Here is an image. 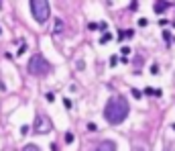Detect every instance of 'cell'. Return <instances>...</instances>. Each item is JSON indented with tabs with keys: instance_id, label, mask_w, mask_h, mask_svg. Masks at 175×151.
Wrapping results in <instances>:
<instances>
[{
	"instance_id": "obj_1",
	"label": "cell",
	"mask_w": 175,
	"mask_h": 151,
	"mask_svg": "<svg viewBox=\"0 0 175 151\" xmlns=\"http://www.w3.org/2000/svg\"><path fill=\"white\" fill-rule=\"evenodd\" d=\"M128 112H130V106H128L126 98H122V96L110 98L108 104H106V108H104V116L110 125H120L128 116Z\"/></svg>"
},
{
	"instance_id": "obj_2",
	"label": "cell",
	"mask_w": 175,
	"mask_h": 151,
	"mask_svg": "<svg viewBox=\"0 0 175 151\" xmlns=\"http://www.w3.org/2000/svg\"><path fill=\"white\" fill-rule=\"evenodd\" d=\"M27 70H29V74L31 76H37V78H41V76H47L53 68H51V63L43 57L41 53H37V55H33L31 59H29V66H27Z\"/></svg>"
},
{
	"instance_id": "obj_3",
	"label": "cell",
	"mask_w": 175,
	"mask_h": 151,
	"mask_svg": "<svg viewBox=\"0 0 175 151\" xmlns=\"http://www.w3.org/2000/svg\"><path fill=\"white\" fill-rule=\"evenodd\" d=\"M31 12L35 16L37 23H47V18L51 14V6H49V0H31Z\"/></svg>"
},
{
	"instance_id": "obj_4",
	"label": "cell",
	"mask_w": 175,
	"mask_h": 151,
	"mask_svg": "<svg viewBox=\"0 0 175 151\" xmlns=\"http://www.w3.org/2000/svg\"><path fill=\"white\" fill-rule=\"evenodd\" d=\"M33 129H35V133H39V135H45V133H49L51 129H53V125H51V121H49L47 116L39 114V116L35 118V125H33Z\"/></svg>"
},
{
	"instance_id": "obj_5",
	"label": "cell",
	"mask_w": 175,
	"mask_h": 151,
	"mask_svg": "<svg viewBox=\"0 0 175 151\" xmlns=\"http://www.w3.org/2000/svg\"><path fill=\"white\" fill-rule=\"evenodd\" d=\"M92 151H116V145L112 141H100L96 147H92Z\"/></svg>"
},
{
	"instance_id": "obj_6",
	"label": "cell",
	"mask_w": 175,
	"mask_h": 151,
	"mask_svg": "<svg viewBox=\"0 0 175 151\" xmlns=\"http://www.w3.org/2000/svg\"><path fill=\"white\" fill-rule=\"evenodd\" d=\"M153 8H155V12L157 14H163L167 8H169V4L165 2V0H157V2H155V6H153Z\"/></svg>"
},
{
	"instance_id": "obj_7",
	"label": "cell",
	"mask_w": 175,
	"mask_h": 151,
	"mask_svg": "<svg viewBox=\"0 0 175 151\" xmlns=\"http://www.w3.org/2000/svg\"><path fill=\"white\" fill-rule=\"evenodd\" d=\"M63 31V20L61 18H55V27H53V35H59Z\"/></svg>"
},
{
	"instance_id": "obj_8",
	"label": "cell",
	"mask_w": 175,
	"mask_h": 151,
	"mask_svg": "<svg viewBox=\"0 0 175 151\" xmlns=\"http://www.w3.org/2000/svg\"><path fill=\"white\" fill-rule=\"evenodd\" d=\"M112 39H114V37H112L110 33H104V35H102V39H100V43H102V45H106V43H110Z\"/></svg>"
},
{
	"instance_id": "obj_9",
	"label": "cell",
	"mask_w": 175,
	"mask_h": 151,
	"mask_svg": "<svg viewBox=\"0 0 175 151\" xmlns=\"http://www.w3.org/2000/svg\"><path fill=\"white\" fill-rule=\"evenodd\" d=\"M145 94H151V96H161L163 92H161V90H155V88H145Z\"/></svg>"
},
{
	"instance_id": "obj_10",
	"label": "cell",
	"mask_w": 175,
	"mask_h": 151,
	"mask_svg": "<svg viewBox=\"0 0 175 151\" xmlns=\"http://www.w3.org/2000/svg\"><path fill=\"white\" fill-rule=\"evenodd\" d=\"M23 151H41V149H39L37 145H25V147H23Z\"/></svg>"
},
{
	"instance_id": "obj_11",
	"label": "cell",
	"mask_w": 175,
	"mask_h": 151,
	"mask_svg": "<svg viewBox=\"0 0 175 151\" xmlns=\"http://www.w3.org/2000/svg\"><path fill=\"white\" fill-rule=\"evenodd\" d=\"M130 94H133L135 98H141V96H143V92H141V90H137V88H133V90H130Z\"/></svg>"
},
{
	"instance_id": "obj_12",
	"label": "cell",
	"mask_w": 175,
	"mask_h": 151,
	"mask_svg": "<svg viewBox=\"0 0 175 151\" xmlns=\"http://www.w3.org/2000/svg\"><path fill=\"white\" fill-rule=\"evenodd\" d=\"M151 74H153V76L159 74V66H157V63H153V66H151Z\"/></svg>"
},
{
	"instance_id": "obj_13",
	"label": "cell",
	"mask_w": 175,
	"mask_h": 151,
	"mask_svg": "<svg viewBox=\"0 0 175 151\" xmlns=\"http://www.w3.org/2000/svg\"><path fill=\"white\" fill-rule=\"evenodd\" d=\"M63 106H65V108H67V110H69V108H71V106H73V104H71V100H69V98H63Z\"/></svg>"
},
{
	"instance_id": "obj_14",
	"label": "cell",
	"mask_w": 175,
	"mask_h": 151,
	"mask_svg": "<svg viewBox=\"0 0 175 151\" xmlns=\"http://www.w3.org/2000/svg\"><path fill=\"white\" fill-rule=\"evenodd\" d=\"M137 25H139V27H147V25H149V20L143 16V18H139V23H137Z\"/></svg>"
},
{
	"instance_id": "obj_15",
	"label": "cell",
	"mask_w": 175,
	"mask_h": 151,
	"mask_svg": "<svg viewBox=\"0 0 175 151\" xmlns=\"http://www.w3.org/2000/svg\"><path fill=\"white\" fill-rule=\"evenodd\" d=\"M65 143H73V133H65Z\"/></svg>"
},
{
	"instance_id": "obj_16",
	"label": "cell",
	"mask_w": 175,
	"mask_h": 151,
	"mask_svg": "<svg viewBox=\"0 0 175 151\" xmlns=\"http://www.w3.org/2000/svg\"><path fill=\"white\" fill-rule=\"evenodd\" d=\"M122 33H124V39H128V37H133V35H135L133 29H126V31H122Z\"/></svg>"
},
{
	"instance_id": "obj_17",
	"label": "cell",
	"mask_w": 175,
	"mask_h": 151,
	"mask_svg": "<svg viewBox=\"0 0 175 151\" xmlns=\"http://www.w3.org/2000/svg\"><path fill=\"white\" fill-rule=\"evenodd\" d=\"M130 10H133V12L139 10V2H137V0H133V2H130Z\"/></svg>"
},
{
	"instance_id": "obj_18",
	"label": "cell",
	"mask_w": 175,
	"mask_h": 151,
	"mask_svg": "<svg viewBox=\"0 0 175 151\" xmlns=\"http://www.w3.org/2000/svg\"><path fill=\"white\" fill-rule=\"evenodd\" d=\"M45 98H47L49 102H53V100H55V94H53V92H47V94H45Z\"/></svg>"
},
{
	"instance_id": "obj_19",
	"label": "cell",
	"mask_w": 175,
	"mask_h": 151,
	"mask_svg": "<svg viewBox=\"0 0 175 151\" xmlns=\"http://www.w3.org/2000/svg\"><path fill=\"white\" fill-rule=\"evenodd\" d=\"M25 51H27V45H25V43H23V45H20V47H18V53H16V55H23Z\"/></svg>"
},
{
	"instance_id": "obj_20",
	"label": "cell",
	"mask_w": 175,
	"mask_h": 151,
	"mask_svg": "<svg viewBox=\"0 0 175 151\" xmlns=\"http://www.w3.org/2000/svg\"><path fill=\"white\" fill-rule=\"evenodd\" d=\"M88 131H98V127L94 123H88Z\"/></svg>"
},
{
	"instance_id": "obj_21",
	"label": "cell",
	"mask_w": 175,
	"mask_h": 151,
	"mask_svg": "<svg viewBox=\"0 0 175 151\" xmlns=\"http://www.w3.org/2000/svg\"><path fill=\"white\" fill-rule=\"evenodd\" d=\"M20 133L27 135V133H29V125H23V127H20Z\"/></svg>"
},
{
	"instance_id": "obj_22",
	"label": "cell",
	"mask_w": 175,
	"mask_h": 151,
	"mask_svg": "<svg viewBox=\"0 0 175 151\" xmlns=\"http://www.w3.org/2000/svg\"><path fill=\"white\" fill-rule=\"evenodd\" d=\"M116 63H118V57L112 55V57H110V66H116Z\"/></svg>"
},
{
	"instance_id": "obj_23",
	"label": "cell",
	"mask_w": 175,
	"mask_h": 151,
	"mask_svg": "<svg viewBox=\"0 0 175 151\" xmlns=\"http://www.w3.org/2000/svg\"><path fill=\"white\" fill-rule=\"evenodd\" d=\"M98 29H100V31H106V29H108V23H100Z\"/></svg>"
},
{
	"instance_id": "obj_24",
	"label": "cell",
	"mask_w": 175,
	"mask_h": 151,
	"mask_svg": "<svg viewBox=\"0 0 175 151\" xmlns=\"http://www.w3.org/2000/svg\"><path fill=\"white\" fill-rule=\"evenodd\" d=\"M163 39H165V41H167V43H171V35H169V33H167V31H165V33H163Z\"/></svg>"
},
{
	"instance_id": "obj_25",
	"label": "cell",
	"mask_w": 175,
	"mask_h": 151,
	"mask_svg": "<svg viewBox=\"0 0 175 151\" xmlns=\"http://www.w3.org/2000/svg\"><path fill=\"white\" fill-rule=\"evenodd\" d=\"M122 55L128 57V55H130V47H122Z\"/></svg>"
},
{
	"instance_id": "obj_26",
	"label": "cell",
	"mask_w": 175,
	"mask_h": 151,
	"mask_svg": "<svg viewBox=\"0 0 175 151\" xmlns=\"http://www.w3.org/2000/svg\"><path fill=\"white\" fill-rule=\"evenodd\" d=\"M88 29H90V31H96V29H98V25H96V23H90V25H88Z\"/></svg>"
},
{
	"instance_id": "obj_27",
	"label": "cell",
	"mask_w": 175,
	"mask_h": 151,
	"mask_svg": "<svg viewBox=\"0 0 175 151\" xmlns=\"http://www.w3.org/2000/svg\"><path fill=\"white\" fill-rule=\"evenodd\" d=\"M171 129H173V131H175V125H171Z\"/></svg>"
},
{
	"instance_id": "obj_28",
	"label": "cell",
	"mask_w": 175,
	"mask_h": 151,
	"mask_svg": "<svg viewBox=\"0 0 175 151\" xmlns=\"http://www.w3.org/2000/svg\"><path fill=\"white\" fill-rule=\"evenodd\" d=\"M0 33H2V29H0Z\"/></svg>"
}]
</instances>
